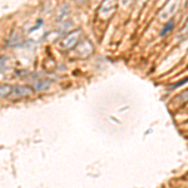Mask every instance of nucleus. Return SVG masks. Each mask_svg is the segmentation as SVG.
<instances>
[{
    "instance_id": "nucleus-1",
    "label": "nucleus",
    "mask_w": 188,
    "mask_h": 188,
    "mask_svg": "<svg viewBox=\"0 0 188 188\" xmlns=\"http://www.w3.org/2000/svg\"><path fill=\"white\" fill-rule=\"evenodd\" d=\"M33 93V88L32 87H28V85H15V87H12V92H10V96L9 97H13V98H17V97H25V96H29V94Z\"/></svg>"
},
{
    "instance_id": "nucleus-2",
    "label": "nucleus",
    "mask_w": 188,
    "mask_h": 188,
    "mask_svg": "<svg viewBox=\"0 0 188 188\" xmlns=\"http://www.w3.org/2000/svg\"><path fill=\"white\" fill-rule=\"evenodd\" d=\"M10 92H12V87L10 85H2V87H0V98L9 97Z\"/></svg>"
},
{
    "instance_id": "nucleus-3",
    "label": "nucleus",
    "mask_w": 188,
    "mask_h": 188,
    "mask_svg": "<svg viewBox=\"0 0 188 188\" xmlns=\"http://www.w3.org/2000/svg\"><path fill=\"white\" fill-rule=\"evenodd\" d=\"M49 85H50V82H47V80H44V82H40V83H38V84L35 85V88H37V89H47Z\"/></svg>"
}]
</instances>
